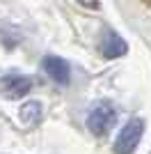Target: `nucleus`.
Segmentation results:
<instances>
[{
    "label": "nucleus",
    "instance_id": "5",
    "mask_svg": "<svg viewBox=\"0 0 151 154\" xmlns=\"http://www.w3.org/2000/svg\"><path fill=\"white\" fill-rule=\"evenodd\" d=\"M126 51H128V44H126L117 32H112V30L105 32V37L101 42V53H103L105 58H121Z\"/></svg>",
    "mask_w": 151,
    "mask_h": 154
},
{
    "label": "nucleus",
    "instance_id": "6",
    "mask_svg": "<svg viewBox=\"0 0 151 154\" xmlns=\"http://www.w3.org/2000/svg\"><path fill=\"white\" fill-rule=\"evenodd\" d=\"M21 117L25 124H37L41 120V103L39 101H30L21 108Z\"/></svg>",
    "mask_w": 151,
    "mask_h": 154
},
{
    "label": "nucleus",
    "instance_id": "2",
    "mask_svg": "<svg viewBox=\"0 0 151 154\" xmlns=\"http://www.w3.org/2000/svg\"><path fill=\"white\" fill-rule=\"evenodd\" d=\"M142 134H144V122L140 117H133L124 124V129L119 131L117 140H114V152L117 154H133L135 147L142 140Z\"/></svg>",
    "mask_w": 151,
    "mask_h": 154
},
{
    "label": "nucleus",
    "instance_id": "7",
    "mask_svg": "<svg viewBox=\"0 0 151 154\" xmlns=\"http://www.w3.org/2000/svg\"><path fill=\"white\" fill-rule=\"evenodd\" d=\"M80 5H85V7H89V9H96L99 7V0H78Z\"/></svg>",
    "mask_w": 151,
    "mask_h": 154
},
{
    "label": "nucleus",
    "instance_id": "3",
    "mask_svg": "<svg viewBox=\"0 0 151 154\" xmlns=\"http://www.w3.org/2000/svg\"><path fill=\"white\" fill-rule=\"evenodd\" d=\"M41 67H44V71L55 81V83H60V85L69 83L71 69H69V64H67L64 58H60V55H46L44 62H41Z\"/></svg>",
    "mask_w": 151,
    "mask_h": 154
},
{
    "label": "nucleus",
    "instance_id": "1",
    "mask_svg": "<svg viewBox=\"0 0 151 154\" xmlns=\"http://www.w3.org/2000/svg\"><path fill=\"white\" fill-rule=\"evenodd\" d=\"M114 117H117V113H114V106L110 101H96L89 108L87 127L94 136H103V134H108V129H112Z\"/></svg>",
    "mask_w": 151,
    "mask_h": 154
},
{
    "label": "nucleus",
    "instance_id": "4",
    "mask_svg": "<svg viewBox=\"0 0 151 154\" xmlns=\"http://www.w3.org/2000/svg\"><path fill=\"white\" fill-rule=\"evenodd\" d=\"M32 90V81L28 76H21V74H12V76L2 78V92L9 99H21L28 92Z\"/></svg>",
    "mask_w": 151,
    "mask_h": 154
}]
</instances>
